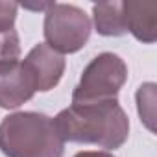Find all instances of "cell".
Listing matches in <instances>:
<instances>
[{"mask_svg": "<svg viewBox=\"0 0 157 157\" xmlns=\"http://www.w3.org/2000/svg\"><path fill=\"white\" fill-rule=\"evenodd\" d=\"M63 140L96 144L105 150L120 148L129 135V120L118 100L102 104H72L54 118Z\"/></svg>", "mask_w": 157, "mask_h": 157, "instance_id": "cell-1", "label": "cell"}, {"mask_svg": "<svg viewBox=\"0 0 157 157\" xmlns=\"http://www.w3.org/2000/svg\"><path fill=\"white\" fill-rule=\"evenodd\" d=\"M0 150L6 157H63L65 140L59 137L54 118L21 111L0 122Z\"/></svg>", "mask_w": 157, "mask_h": 157, "instance_id": "cell-2", "label": "cell"}, {"mask_svg": "<svg viewBox=\"0 0 157 157\" xmlns=\"http://www.w3.org/2000/svg\"><path fill=\"white\" fill-rule=\"evenodd\" d=\"M128 80V67L117 54L96 56L83 70L80 83L74 87L72 104H102L117 100L118 91Z\"/></svg>", "mask_w": 157, "mask_h": 157, "instance_id": "cell-3", "label": "cell"}, {"mask_svg": "<svg viewBox=\"0 0 157 157\" xmlns=\"http://www.w3.org/2000/svg\"><path fill=\"white\" fill-rule=\"evenodd\" d=\"M93 22L83 10L70 4H52L44 17L46 44L57 54L82 50L91 37Z\"/></svg>", "mask_w": 157, "mask_h": 157, "instance_id": "cell-4", "label": "cell"}, {"mask_svg": "<svg viewBox=\"0 0 157 157\" xmlns=\"http://www.w3.org/2000/svg\"><path fill=\"white\" fill-rule=\"evenodd\" d=\"M22 65L32 74L35 89L41 93L54 89L61 82L65 72V57L52 50L46 43L35 44L24 57Z\"/></svg>", "mask_w": 157, "mask_h": 157, "instance_id": "cell-5", "label": "cell"}, {"mask_svg": "<svg viewBox=\"0 0 157 157\" xmlns=\"http://www.w3.org/2000/svg\"><path fill=\"white\" fill-rule=\"evenodd\" d=\"M37 93L33 78L22 61L0 65V107L15 109Z\"/></svg>", "mask_w": 157, "mask_h": 157, "instance_id": "cell-6", "label": "cell"}, {"mask_svg": "<svg viewBox=\"0 0 157 157\" xmlns=\"http://www.w3.org/2000/svg\"><path fill=\"white\" fill-rule=\"evenodd\" d=\"M122 15L126 32L137 41L151 44L157 39V2L153 0H131L122 2Z\"/></svg>", "mask_w": 157, "mask_h": 157, "instance_id": "cell-7", "label": "cell"}, {"mask_svg": "<svg viewBox=\"0 0 157 157\" xmlns=\"http://www.w3.org/2000/svg\"><path fill=\"white\" fill-rule=\"evenodd\" d=\"M93 19L96 32L105 37H120L126 33L122 2H102L93 6Z\"/></svg>", "mask_w": 157, "mask_h": 157, "instance_id": "cell-8", "label": "cell"}, {"mask_svg": "<svg viewBox=\"0 0 157 157\" xmlns=\"http://www.w3.org/2000/svg\"><path fill=\"white\" fill-rule=\"evenodd\" d=\"M137 109L150 131H155V83H144L137 91Z\"/></svg>", "mask_w": 157, "mask_h": 157, "instance_id": "cell-9", "label": "cell"}, {"mask_svg": "<svg viewBox=\"0 0 157 157\" xmlns=\"http://www.w3.org/2000/svg\"><path fill=\"white\" fill-rule=\"evenodd\" d=\"M19 56H21V41L15 28L2 32L0 33V65L19 61Z\"/></svg>", "mask_w": 157, "mask_h": 157, "instance_id": "cell-10", "label": "cell"}, {"mask_svg": "<svg viewBox=\"0 0 157 157\" xmlns=\"http://www.w3.org/2000/svg\"><path fill=\"white\" fill-rule=\"evenodd\" d=\"M17 10H19V4L15 2H0V33L13 30Z\"/></svg>", "mask_w": 157, "mask_h": 157, "instance_id": "cell-11", "label": "cell"}, {"mask_svg": "<svg viewBox=\"0 0 157 157\" xmlns=\"http://www.w3.org/2000/svg\"><path fill=\"white\" fill-rule=\"evenodd\" d=\"M74 157H113L109 151H80Z\"/></svg>", "mask_w": 157, "mask_h": 157, "instance_id": "cell-12", "label": "cell"}]
</instances>
